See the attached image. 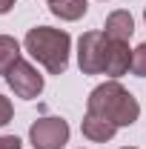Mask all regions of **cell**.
<instances>
[{"label":"cell","mask_w":146,"mask_h":149,"mask_svg":"<svg viewBox=\"0 0 146 149\" xmlns=\"http://www.w3.org/2000/svg\"><path fill=\"white\" fill-rule=\"evenodd\" d=\"M123 149H135V146H123Z\"/></svg>","instance_id":"9a60e30c"},{"label":"cell","mask_w":146,"mask_h":149,"mask_svg":"<svg viewBox=\"0 0 146 149\" xmlns=\"http://www.w3.org/2000/svg\"><path fill=\"white\" fill-rule=\"evenodd\" d=\"M20 60V43L9 35H0V74H6Z\"/></svg>","instance_id":"9c48e42d"},{"label":"cell","mask_w":146,"mask_h":149,"mask_svg":"<svg viewBox=\"0 0 146 149\" xmlns=\"http://www.w3.org/2000/svg\"><path fill=\"white\" fill-rule=\"evenodd\" d=\"M9 120H12V103H9V97L0 95V126H6Z\"/></svg>","instance_id":"8fae6325"},{"label":"cell","mask_w":146,"mask_h":149,"mask_svg":"<svg viewBox=\"0 0 146 149\" xmlns=\"http://www.w3.org/2000/svg\"><path fill=\"white\" fill-rule=\"evenodd\" d=\"M35 149H63L69 141V123L63 118H37L29 129Z\"/></svg>","instance_id":"277c9868"},{"label":"cell","mask_w":146,"mask_h":149,"mask_svg":"<svg viewBox=\"0 0 146 149\" xmlns=\"http://www.w3.org/2000/svg\"><path fill=\"white\" fill-rule=\"evenodd\" d=\"M49 9L60 20H77L86 15V0H55V3H49Z\"/></svg>","instance_id":"ba28073f"},{"label":"cell","mask_w":146,"mask_h":149,"mask_svg":"<svg viewBox=\"0 0 146 149\" xmlns=\"http://www.w3.org/2000/svg\"><path fill=\"white\" fill-rule=\"evenodd\" d=\"M86 112L106 118L115 126H132L138 120V115H140V103L117 80H106L97 89H92L89 100H86Z\"/></svg>","instance_id":"7a4b0ae2"},{"label":"cell","mask_w":146,"mask_h":149,"mask_svg":"<svg viewBox=\"0 0 146 149\" xmlns=\"http://www.w3.org/2000/svg\"><path fill=\"white\" fill-rule=\"evenodd\" d=\"M23 46H26V52L35 57L49 74H63L66 72V66H69V49H72V37L66 32L52 29V26H35V29H29Z\"/></svg>","instance_id":"3957f363"},{"label":"cell","mask_w":146,"mask_h":149,"mask_svg":"<svg viewBox=\"0 0 146 149\" xmlns=\"http://www.w3.org/2000/svg\"><path fill=\"white\" fill-rule=\"evenodd\" d=\"M143 20H146V6H143Z\"/></svg>","instance_id":"5bb4252c"},{"label":"cell","mask_w":146,"mask_h":149,"mask_svg":"<svg viewBox=\"0 0 146 149\" xmlns=\"http://www.w3.org/2000/svg\"><path fill=\"white\" fill-rule=\"evenodd\" d=\"M49 3H55V0H49Z\"/></svg>","instance_id":"2e32d148"},{"label":"cell","mask_w":146,"mask_h":149,"mask_svg":"<svg viewBox=\"0 0 146 149\" xmlns=\"http://www.w3.org/2000/svg\"><path fill=\"white\" fill-rule=\"evenodd\" d=\"M77 63L83 74L120 77L132 69V52L129 43L112 40L106 32H86L77 40Z\"/></svg>","instance_id":"6da1fadb"},{"label":"cell","mask_w":146,"mask_h":149,"mask_svg":"<svg viewBox=\"0 0 146 149\" xmlns=\"http://www.w3.org/2000/svg\"><path fill=\"white\" fill-rule=\"evenodd\" d=\"M12 6H15V0H0V15H6Z\"/></svg>","instance_id":"4fadbf2b"},{"label":"cell","mask_w":146,"mask_h":149,"mask_svg":"<svg viewBox=\"0 0 146 149\" xmlns=\"http://www.w3.org/2000/svg\"><path fill=\"white\" fill-rule=\"evenodd\" d=\"M103 32H106L112 40H123V43H129V37L135 35V20H132V15H129L126 9H117V12H112L109 17H106Z\"/></svg>","instance_id":"8992f818"},{"label":"cell","mask_w":146,"mask_h":149,"mask_svg":"<svg viewBox=\"0 0 146 149\" xmlns=\"http://www.w3.org/2000/svg\"><path fill=\"white\" fill-rule=\"evenodd\" d=\"M80 129H83V135L89 138V141H112L115 138V132H117V126L112 123V120H106V118H100V115H92V112H86V118H83V123H80Z\"/></svg>","instance_id":"52a82bcc"},{"label":"cell","mask_w":146,"mask_h":149,"mask_svg":"<svg viewBox=\"0 0 146 149\" xmlns=\"http://www.w3.org/2000/svg\"><path fill=\"white\" fill-rule=\"evenodd\" d=\"M132 72L138 74V77H146V43H140L132 52Z\"/></svg>","instance_id":"30bf717a"},{"label":"cell","mask_w":146,"mask_h":149,"mask_svg":"<svg viewBox=\"0 0 146 149\" xmlns=\"http://www.w3.org/2000/svg\"><path fill=\"white\" fill-rule=\"evenodd\" d=\"M6 83L12 86V92L17 97H26V100H32L43 92V74H37V69L26 60H17L6 72Z\"/></svg>","instance_id":"5b68a950"},{"label":"cell","mask_w":146,"mask_h":149,"mask_svg":"<svg viewBox=\"0 0 146 149\" xmlns=\"http://www.w3.org/2000/svg\"><path fill=\"white\" fill-rule=\"evenodd\" d=\"M0 149H20V138H15V135H3V138H0Z\"/></svg>","instance_id":"7c38bea8"}]
</instances>
